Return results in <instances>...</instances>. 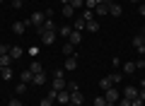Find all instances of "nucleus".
Returning <instances> with one entry per match:
<instances>
[{
    "label": "nucleus",
    "mask_w": 145,
    "mask_h": 106,
    "mask_svg": "<svg viewBox=\"0 0 145 106\" xmlns=\"http://www.w3.org/2000/svg\"><path fill=\"white\" fill-rule=\"evenodd\" d=\"M104 99H106L109 104H116V101L121 99V92L116 89V87H111V89H106V92H104Z\"/></svg>",
    "instance_id": "1"
},
{
    "label": "nucleus",
    "mask_w": 145,
    "mask_h": 106,
    "mask_svg": "<svg viewBox=\"0 0 145 106\" xmlns=\"http://www.w3.org/2000/svg\"><path fill=\"white\" fill-rule=\"evenodd\" d=\"M44 20H46V15H44V12H34V15H31L29 20L24 22V24H27V27H29V24H34V27H41V24H44Z\"/></svg>",
    "instance_id": "2"
},
{
    "label": "nucleus",
    "mask_w": 145,
    "mask_h": 106,
    "mask_svg": "<svg viewBox=\"0 0 145 106\" xmlns=\"http://www.w3.org/2000/svg\"><path fill=\"white\" fill-rule=\"evenodd\" d=\"M56 34H58V31H44V34H41V44H44V46H53Z\"/></svg>",
    "instance_id": "3"
},
{
    "label": "nucleus",
    "mask_w": 145,
    "mask_h": 106,
    "mask_svg": "<svg viewBox=\"0 0 145 106\" xmlns=\"http://www.w3.org/2000/svg\"><path fill=\"white\" fill-rule=\"evenodd\" d=\"M70 104H75V106H82L85 104V96H82V92H70Z\"/></svg>",
    "instance_id": "4"
},
{
    "label": "nucleus",
    "mask_w": 145,
    "mask_h": 106,
    "mask_svg": "<svg viewBox=\"0 0 145 106\" xmlns=\"http://www.w3.org/2000/svg\"><path fill=\"white\" fill-rule=\"evenodd\" d=\"M51 89H56V92H63V89H68V82L63 80V77H53V85H51Z\"/></svg>",
    "instance_id": "5"
},
{
    "label": "nucleus",
    "mask_w": 145,
    "mask_h": 106,
    "mask_svg": "<svg viewBox=\"0 0 145 106\" xmlns=\"http://www.w3.org/2000/svg\"><path fill=\"white\" fill-rule=\"evenodd\" d=\"M133 46L140 51V53H145V36H143V34H135V36H133Z\"/></svg>",
    "instance_id": "6"
},
{
    "label": "nucleus",
    "mask_w": 145,
    "mask_h": 106,
    "mask_svg": "<svg viewBox=\"0 0 145 106\" xmlns=\"http://www.w3.org/2000/svg\"><path fill=\"white\" fill-rule=\"evenodd\" d=\"M109 15L111 17H121L123 15V7H121L119 3H109Z\"/></svg>",
    "instance_id": "7"
},
{
    "label": "nucleus",
    "mask_w": 145,
    "mask_h": 106,
    "mask_svg": "<svg viewBox=\"0 0 145 106\" xmlns=\"http://www.w3.org/2000/svg\"><path fill=\"white\" fill-rule=\"evenodd\" d=\"M138 87H126L123 92H121V96H123V99H135V96H138Z\"/></svg>",
    "instance_id": "8"
},
{
    "label": "nucleus",
    "mask_w": 145,
    "mask_h": 106,
    "mask_svg": "<svg viewBox=\"0 0 145 106\" xmlns=\"http://www.w3.org/2000/svg\"><path fill=\"white\" fill-rule=\"evenodd\" d=\"M56 101L61 106H65V104H70V92L68 89H63V92H58V96H56Z\"/></svg>",
    "instance_id": "9"
},
{
    "label": "nucleus",
    "mask_w": 145,
    "mask_h": 106,
    "mask_svg": "<svg viewBox=\"0 0 145 106\" xmlns=\"http://www.w3.org/2000/svg\"><path fill=\"white\" fill-rule=\"evenodd\" d=\"M24 56V48L22 46H10V58L12 60H17V58H22Z\"/></svg>",
    "instance_id": "10"
},
{
    "label": "nucleus",
    "mask_w": 145,
    "mask_h": 106,
    "mask_svg": "<svg viewBox=\"0 0 145 106\" xmlns=\"http://www.w3.org/2000/svg\"><path fill=\"white\" fill-rule=\"evenodd\" d=\"M75 70H78V58L70 56V58L65 60V72H75Z\"/></svg>",
    "instance_id": "11"
},
{
    "label": "nucleus",
    "mask_w": 145,
    "mask_h": 106,
    "mask_svg": "<svg viewBox=\"0 0 145 106\" xmlns=\"http://www.w3.org/2000/svg\"><path fill=\"white\" fill-rule=\"evenodd\" d=\"M31 80H34V72H31V70H22V72H20V82L31 85Z\"/></svg>",
    "instance_id": "12"
},
{
    "label": "nucleus",
    "mask_w": 145,
    "mask_h": 106,
    "mask_svg": "<svg viewBox=\"0 0 145 106\" xmlns=\"http://www.w3.org/2000/svg\"><path fill=\"white\" fill-rule=\"evenodd\" d=\"M31 85L44 87V85H46V72H36V75H34V80H31Z\"/></svg>",
    "instance_id": "13"
},
{
    "label": "nucleus",
    "mask_w": 145,
    "mask_h": 106,
    "mask_svg": "<svg viewBox=\"0 0 145 106\" xmlns=\"http://www.w3.org/2000/svg\"><path fill=\"white\" fill-rule=\"evenodd\" d=\"M72 24H75V31H82L85 27H87V20H85V17H75V22H72Z\"/></svg>",
    "instance_id": "14"
},
{
    "label": "nucleus",
    "mask_w": 145,
    "mask_h": 106,
    "mask_svg": "<svg viewBox=\"0 0 145 106\" xmlns=\"http://www.w3.org/2000/svg\"><path fill=\"white\" fill-rule=\"evenodd\" d=\"M24 29H27V24H24V22H12V31H15L17 36H22V34H24Z\"/></svg>",
    "instance_id": "15"
},
{
    "label": "nucleus",
    "mask_w": 145,
    "mask_h": 106,
    "mask_svg": "<svg viewBox=\"0 0 145 106\" xmlns=\"http://www.w3.org/2000/svg\"><path fill=\"white\" fill-rule=\"evenodd\" d=\"M80 41H82V34H80V31H72V34L68 36V44H72V46H78Z\"/></svg>",
    "instance_id": "16"
},
{
    "label": "nucleus",
    "mask_w": 145,
    "mask_h": 106,
    "mask_svg": "<svg viewBox=\"0 0 145 106\" xmlns=\"http://www.w3.org/2000/svg\"><path fill=\"white\" fill-rule=\"evenodd\" d=\"M121 70H123V72H135L138 68H135L133 60H128V63H121Z\"/></svg>",
    "instance_id": "17"
},
{
    "label": "nucleus",
    "mask_w": 145,
    "mask_h": 106,
    "mask_svg": "<svg viewBox=\"0 0 145 106\" xmlns=\"http://www.w3.org/2000/svg\"><path fill=\"white\" fill-rule=\"evenodd\" d=\"M85 29H87L89 34H94V31H99V22H97V20H89V22H87V27H85Z\"/></svg>",
    "instance_id": "18"
},
{
    "label": "nucleus",
    "mask_w": 145,
    "mask_h": 106,
    "mask_svg": "<svg viewBox=\"0 0 145 106\" xmlns=\"http://www.w3.org/2000/svg\"><path fill=\"white\" fill-rule=\"evenodd\" d=\"M99 87H102L104 92L111 89V87H114V85H111V77H102V80H99Z\"/></svg>",
    "instance_id": "19"
},
{
    "label": "nucleus",
    "mask_w": 145,
    "mask_h": 106,
    "mask_svg": "<svg viewBox=\"0 0 145 106\" xmlns=\"http://www.w3.org/2000/svg\"><path fill=\"white\" fill-rule=\"evenodd\" d=\"M29 70L36 75V72H44V65H41V63H39V60L34 58V60H31V68H29Z\"/></svg>",
    "instance_id": "20"
},
{
    "label": "nucleus",
    "mask_w": 145,
    "mask_h": 106,
    "mask_svg": "<svg viewBox=\"0 0 145 106\" xmlns=\"http://www.w3.org/2000/svg\"><path fill=\"white\" fill-rule=\"evenodd\" d=\"M109 77H111V85L116 87V85H119L121 80H123V72H111V75H109Z\"/></svg>",
    "instance_id": "21"
},
{
    "label": "nucleus",
    "mask_w": 145,
    "mask_h": 106,
    "mask_svg": "<svg viewBox=\"0 0 145 106\" xmlns=\"http://www.w3.org/2000/svg\"><path fill=\"white\" fill-rule=\"evenodd\" d=\"M12 65V58H10V53L7 56H0V68H10Z\"/></svg>",
    "instance_id": "22"
},
{
    "label": "nucleus",
    "mask_w": 145,
    "mask_h": 106,
    "mask_svg": "<svg viewBox=\"0 0 145 106\" xmlns=\"http://www.w3.org/2000/svg\"><path fill=\"white\" fill-rule=\"evenodd\" d=\"M63 53H65L68 58H70V56H75V46H72V44H65V46H63Z\"/></svg>",
    "instance_id": "23"
},
{
    "label": "nucleus",
    "mask_w": 145,
    "mask_h": 106,
    "mask_svg": "<svg viewBox=\"0 0 145 106\" xmlns=\"http://www.w3.org/2000/svg\"><path fill=\"white\" fill-rule=\"evenodd\" d=\"M0 77H3V80H10L12 77V68H0Z\"/></svg>",
    "instance_id": "24"
},
{
    "label": "nucleus",
    "mask_w": 145,
    "mask_h": 106,
    "mask_svg": "<svg viewBox=\"0 0 145 106\" xmlns=\"http://www.w3.org/2000/svg\"><path fill=\"white\" fill-rule=\"evenodd\" d=\"M75 15V7L72 5H63V17H72Z\"/></svg>",
    "instance_id": "25"
},
{
    "label": "nucleus",
    "mask_w": 145,
    "mask_h": 106,
    "mask_svg": "<svg viewBox=\"0 0 145 106\" xmlns=\"http://www.w3.org/2000/svg\"><path fill=\"white\" fill-rule=\"evenodd\" d=\"M99 5V0H85V10H92L94 12V7Z\"/></svg>",
    "instance_id": "26"
},
{
    "label": "nucleus",
    "mask_w": 145,
    "mask_h": 106,
    "mask_svg": "<svg viewBox=\"0 0 145 106\" xmlns=\"http://www.w3.org/2000/svg\"><path fill=\"white\" fill-rule=\"evenodd\" d=\"M58 34H61V36H65V39H68V36L72 34V29H70V27H58Z\"/></svg>",
    "instance_id": "27"
},
{
    "label": "nucleus",
    "mask_w": 145,
    "mask_h": 106,
    "mask_svg": "<svg viewBox=\"0 0 145 106\" xmlns=\"http://www.w3.org/2000/svg\"><path fill=\"white\" fill-rule=\"evenodd\" d=\"M80 17H85V20L89 22V20H94V12L92 10H85V12H80Z\"/></svg>",
    "instance_id": "28"
},
{
    "label": "nucleus",
    "mask_w": 145,
    "mask_h": 106,
    "mask_svg": "<svg viewBox=\"0 0 145 106\" xmlns=\"http://www.w3.org/2000/svg\"><path fill=\"white\" fill-rule=\"evenodd\" d=\"M24 7V0H12V10H22Z\"/></svg>",
    "instance_id": "29"
},
{
    "label": "nucleus",
    "mask_w": 145,
    "mask_h": 106,
    "mask_svg": "<svg viewBox=\"0 0 145 106\" xmlns=\"http://www.w3.org/2000/svg\"><path fill=\"white\" fill-rule=\"evenodd\" d=\"M70 5L75 7V10H80V7H85V0H70Z\"/></svg>",
    "instance_id": "30"
},
{
    "label": "nucleus",
    "mask_w": 145,
    "mask_h": 106,
    "mask_svg": "<svg viewBox=\"0 0 145 106\" xmlns=\"http://www.w3.org/2000/svg\"><path fill=\"white\" fill-rule=\"evenodd\" d=\"M94 106H106V99H104V96H97V99H94Z\"/></svg>",
    "instance_id": "31"
},
{
    "label": "nucleus",
    "mask_w": 145,
    "mask_h": 106,
    "mask_svg": "<svg viewBox=\"0 0 145 106\" xmlns=\"http://www.w3.org/2000/svg\"><path fill=\"white\" fill-rule=\"evenodd\" d=\"M143 104H145V101L140 99V96H135V99H131V106H143Z\"/></svg>",
    "instance_id": "32"
},
{
    "label": "nucleus",
    "mask_w": 145,
    "mask_h": 106,
    "mask_svg": "<svg viewBox=\"0 0 145 106\" xmlns=\"http://www.w3.org/2000/svg\"><path fill=\"white\" fill-rule=\"evenodd\" d=\"M10 53V46H5V44H0V56H7Z\"/></svg>",
    "instance_id": "33"
},
{
    "label": "nucleus",
    "mask_w": 145,
    "mask_h": 106,
    "mask_svg": "<svg viewBox=\"0 0 145 106\" xmlns=\"http://www.w3.org/2000/svg\"><path fill=\"white\" fill-rule=\"evenodd\" d=\"M116 106H131V99H123V96H121V99L116 101Z\"/></svg>",
    "instance_id": "34"
},
{
    "label": "nucleus",
    "mask_w": 145,
    "mask_h": 106,
    "mask_svg": "<svg viewBox=\"0 0 145 106\" xmlns=\"http://www.w3.org/2000/svg\"><path fill=\"white\" fill-rule=\"evenodd\" d=\"M80 87H78V82H68V92H78Z\"/></svg>",
    "instance_id": "35"
},
{
    "label": "nucleus",
    "mask_w": 145,
    "mask_h": 106,
    "mask_svg": "<svg viewBox=\"0 0 145 106\" xmlns=\"http://www.w3.org/2000/svg\"><path fill=\"white\" fill-rule=\"evenodd\" d=\"M24 92H27V85H24V82H20V85H17V94H24Z\"/></svg>",
    "instance_id": "36"
},
{
    "label": "nucleus",
    "mask_w": 145,
    "mask_h": 106,
    "mask_svg": "<svg viewBox=\"0 0 145 106\" xmlns=\"http://www.w3.org/2000/svg\"><path fill=\"white\" fill-rule=\"evenodd\" d=\"M39 106H53V101L48 99V96H44V99H41V104H39Z\"/></svg>",
    "instance_id": "37"
},
{
    "label": "nucleus",
    "mask_w": 145,
    "mask_h": 106,
    "mask_svg": "<svg viewBox=\"0 0 145 106\" xmlns=\"http://www.w3.org/2000/svg\"><path fill=\"white\" fill-rule=\"evenodd\" d=\"M27 53H29V56H31V58H36V53H39V48H36V46H31V48H29V51H27Z\"/></svg>",
    "instance_id": "38"
},
{
    "label": "nucleus",
    "mask_w": 145,
    "mask_h": 106,
    "mask_svg": "<svg viewBox=\"0 0 145 106\" xmlns=\"http://www.w3.org/2000/svg\"><path fill=\"white\" fill-rule=\"evenodd\" d=\"M7 106H22V101L20 99H10V101H7Z\"/></svg>",
    "instance_id": "39"
},
{
    "label": "nucleus",
    "mask_w": 145,
    "mask_h": 106,
    "mask_svg": "<svg viewBox=\"0 0 145 106\" xmlns=\"http://www.w3.org/2000/svg\"><path fill=\"white\" fill-rule=\"evenodd\" d=\"M135 68H138V70H143V68H145V60H143V58H140V60H135Z\"/></svg>",
    "instance_id": "40"
},
{
    "label": "nucleus",
    "mask_w": 145,
    "mask_h": 106,
    "mask_svg": "<svg viewBox=\"0 0 145 106\" xmlns=\"http://www.w3.org/2000/svg\"><path fill=\"white\" fill-rule=\"evenodd\" d=\"M138 12H140V15H145V3H140V5H138Z\"/></svg>",
    "instance_id": "41"
},
{
    "label": "nucleus",
    "mask_w": 145,
    "mask_h": 106,
    "mask_svg": "<svg viewBox=\"0 0 145 106\" xmlns=\"http://www.w3.org/2000/svg\"><path fill=\"white\" fill-rule=\"evenodd\" d=\"M138 96H140V99L145 101V89H140V92H138Z\"/></svg>",
    "instance_id": "42"
},
{
    "label": "nucleus",
    "mask_w": 145,
    "mask_h": 106,
    "mask_svg": "<svg viewBox=\"0 0 145 106\" xmlns=\"http://www.w3.org/2000/svg\"><path fill=\"white\" fill-rule=\"evenodd\" d=\"M140 89H145V77H143V80H140Z\"/></svg>",
    "instance_id": "43"
},
{
    "label": "nucleus",
    "mask_w": 145,
    "mask_h": 106,
    "mask_svg": "<svg viewBox=\"0 0 145 106\" xmlns=\"http://www.w3.org/2000/svg\"><path fill=\"white\" fill-rule=\"evenodd\" d=\"M131 3H140V0H131Z\"/></svg>",
    "instance_id": "44"
},
{
    "label": "nucleus",
    "mask_w": 145,
    "mask_h": 106,
    "mask_svg": "<svg viewBox=\"0 0 145 106\" xmlns=\"http://www.w3.org/2000/svg\"><path fill=\"white\" fill-rule=\"evenodd\" d=\"M140 34H143V36H145V29H143V31H140Z\"/></svg>",
    "instance_id": "45"
},
{
    "label": "nucleus",
    "mask_w": 145,
    "mask_h": 106,
    "mask_svg": "<svg viewBox=\"0 0 145 106\" xmlns=\"http://www.w3.org/2000/svg\"><path fill=\"white\" fill-rule=\"evenodd\" d=\"M65 106H75V104H65Z\"/></svg>",
    "instance_id": "46"
},
{
    "label": "nucleus",
    "mask_w": 145,
    "mask_h": 106,
    "mask_svg": "<svg viewBox=\"0 0 145 106\" xmlns=\"http://www.w3.org/2000/svg\"><path fill=\"white\" fill-rule=\"evenodd\" d=\"M0 3H5V0H0Z\"/></svg>",
    "instance_id": "47"
}]
</instances>
